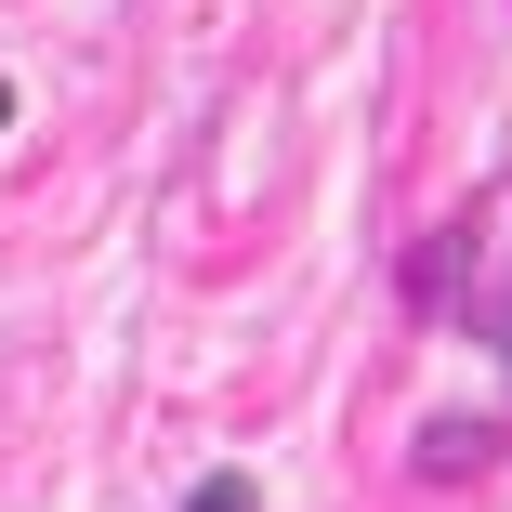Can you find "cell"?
Returning <instances> with one entry per match:
<instances>
[{"mask_svg":"<svg viewBox=\"0 0 512 512\" xmlns=\"http://www.w3.org/2000/svg\"><path fill=\"white\" fill-rule=\"evenodd\" d=\"M184 512H250V486H237V473H211V486H197Z\"/></svg>","mask_w":512,"mask_h":512,"instance_id":"obj_1","label":"cell"},{"mask_svg":"<svg viewBox=\"0 0 512 512\" xmlns=\"http://www.w3.org/2000/svg\"><path fill=\"white\" fill-rule=\"evenodd\" d=\"M499 342H512V302H499Z\"/></svg>","mask_w":512,"mask_h":512,"instance_id":"obj_2","label":"cell"},{"mask_svg":"<svg viewBox=\"0 0 512 512\" xmlns=\"http://www.w3.org/2000/svg\"><path fill=\"white\" fill-rule=\"evenodd\" d=\"M0 119H14V106H0Z\"/></svg>","mask_w":512,"mask_h":512,"instance_id":"obj_3","label":"cell"}]
</instances>
